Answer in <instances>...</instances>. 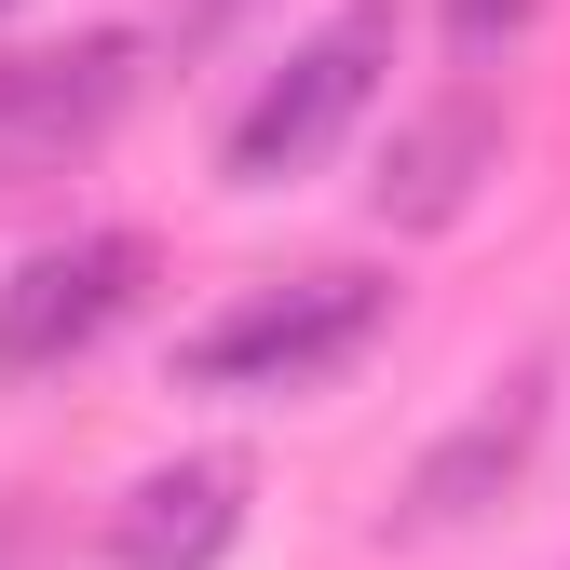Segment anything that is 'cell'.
Here are the masks:
<instances>
[{
	"mask_svg": "<svg viewBox=\"0 0 570 570\" xmlns=\"http://www.w3.org/2000/svg\"><path fill=\"white\" fill-rule=\"evenodd\" d=\"M394 326V272L367 258H313L285 285H245L232 313H204L177 340V381L190 394H326L340 367H367Z\"/></svg>",
	"mask_w": 570,
	"mask_h": 570,
	"instance_id": "obj_1",
	"label": "cell"
},
{
	"mask_svg": "<svg viewBox=\"0 0 570 570\" xmlns=\"http://www.w3.org/2000/svg\"><path fill=\"white\" fill-rule=\"evenodd\" d=\"M381 68H394V0H340V14H326L313 41H285V68L232 109L218 177H232V190H285V177H313L340 136L381 109Z\"/></svg>",
	"mask_w": 570,
	"mask_h": 570,
	"instance_id": "obj_2",
	"label": "cell"
},
{
	"mask_svg": "<svg viewBox=\"0 0 570 570\" xmlns=\"http://www.w3.org/2000/svg\"><path fill=\"white\" fill-rule=\"evenodd\" d=\"M543 435H557V353H530L517 381H489L435 449L407 462V489H394V517H381V543H449V530H475L503 489L543 462Z\"/></svg>",
	"mask_w": 570,
	"mask_h": 570,
	"instance_id": "obj_3",
	"label": "cell"
},
{
	"mask_svg": "<svg viewBox=\"0 0 570 570\" xmlns=\"http://www.w3.org/2000/svg\"><path fill=\"white\" fill-rule=\"evenodd\" d=\"M136 285H150V245L136 232H68V245L14 258V285H0V381L82 367V353L136 313Z\"/></svg>",
	"mask_w": 570,
	"mask_h": 570,
	"instance_id": "obj_4",
	"label": "cell"
},
{
	"mask_svg": "<svg viewBox=\"0 0 570 570\" xmlns=\"http://www.w3.org/2000/svg\"><path fill=\"white\" fill-rule=\"evenodd\" d=\"M122 109H136V28H82V41L0 55V164H68Z\"/></svg>",
	"mask_w": 570,
	"mask_h": 570,
	"instance_id": "obj_5",
	"label": "cell"
},
{
	"mask_svg": "<svg viewBox=\"0 0 570 570\" xmlns=\"http://www.w3.org/2000/svg\"><path fill=\"white\" fill-rule=\"evenodd\" d=\"M489 177H503V96H489V82H449V96H421L394 122L367 204H381V232H449V218H475Z\"/></svg>",
	"mask_w": 570,
	"mask_h": 570,
	"instance_id": "obj_6",
	"label": "cell"
},
{
	"mask_svg": "<svg viewBox=\"0 0 570 570\" xmlns=\"http://www.w3.org/2000/svg\"><path fill=\"white\" fill-rule=\"evenodd\" d=\"M245 449H177V462H150L109 503V530H96V557L109 570H218L232 543H245Z\"/></svg>",
	"mask_w": 570,
	"mask_h": 570,
	"instance_id": "obj_7",
	"label": "cell"
},
{
	"mask_svg": "<svg viewBox=\"0 0 570 570\" xmlns=\"http://www.w3.org/2000/svg\"><path fill=\"white\" fill-rule=\"evenodd\" d=\"M435 14H449V55H503V41H530V14H543V0H435Z\"/></svg>",
	"mask_w": 570,
	"mask_h": 570,
	"instance_id": "obj_8",
	"label": "cell"
},
{
	"mask_svg": "<svg viewBox=\"0 0 570 570\" xmlns=\"http://www.w3.org/2000/svg\"><path fill=\"white\" fill-rule=\"evenodd\" d=\"M204 28H232V0H177V41H204Z\"/></svg>",
	"mask_w": 570,
	"mask_h": 570,
	"instance_id": "obj_9",
	"label": "cell"
},
{
	"mask_svg": "<svg viewBox=\"0 0 570 570\" xmlns=\"http://www.w3.org/2000/svg\"><path fill=\"white\" fill-rule=\"evenodd\" d=\"M0 14H14V0H0Z\"/></svg>",
	"mask_w": 570,
	"mask_h": 570,
	"instance_id": "obj_10",
	"label": "cell"
}]
</instances>
